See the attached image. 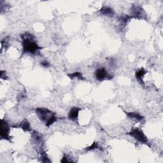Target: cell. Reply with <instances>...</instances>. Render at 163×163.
<instances>
[{"instance_id":"cell-1","label":"cell","mask_w":163,"mask_h":163,"mask_svg":"<svg viewBox=\"0 0 163 163\" xmlns=\"http://www.w3.org/2000/svg\"><path fill=\"white\" fill-rule=\"evenodd\" d=\"M21 38L22 39V54H39L40 51L42 49V47L37 44L35 40V37L33 35L29 33H25L21 35Z\"/></svg>"},{"instance_id":"cell-2","label":"cell","mask_w":163,"mask_h":163,"mask_svg":"<svg viewBox=\"0 0 163 163\" xmlns=\"http://www.w3.org/2000/svg\"><path fill=\"white\" fill-rule=\"evenodd\" d=\"M35 112L38 118L42 122L45 123V126L48 128H49L57 120L55 113L46 108H37L35 109Z\"/></svg>"},{"instance_id":"cell-3","label":"cell","mask_w":163,"mask_h":163,"mask_svg":"<svg viewBox=\"0 0 163 163\" xmlns=\"http://www.w3.org/2000/svg\"><path fill=\"white\" fill-rule=\"evenodd\" d=\"M127 135L132 137L137 141L143 143V144H146V145L149 144V140L147 136L145 135L143 131L139 128H132L129 132L127 133Z\"/></svg>"},{"instance_id":"cell-4","label":"cell","mask_w":163,"mask_h":163,"mask_svg":"<svg viewBox=\"0 0 163 163\" xmlns=\"http://www.w3.org/2000/svg\"><path fill=\"white\" fill-rule=\"evenodd\" d=\"M94 76L96 79L100 82L110 80L113 79V76L110 75L104 68H100L96 70L94 72Z\"/></svg>"},{"instance_id":"cell-5","label":"cell","mask_w":163,"mask_h":163,"mask_svg":"<svg viewBox=\"0 0 163 163\" xmlns=\"http://www.w3.org/2000/svg\"><path fill=\"white\" fill-rule=\"evenodd\" d=\"M10 128L7 121L4 119L2 120V125H1V136L2 139L10 141L11 142V137L10 136Z\"/></svg>"},{"instance_id":"cell-6","label":"cell","mask_w":163,"mask_h":163,"mask_svg":"<svg viewBox=\"0 0 163 163\" xmlns=\"http://www.w3.org/2000/svg\"><path fill=\"white\" fill-rule=\"evenodd\" d=\"M131 13V16L132 18H138V19L144 18V17L146 16L145 12L143 8L137 5L133 6L132 7Z\"/></svg>"},{"instance_id":"cell-7","label":"cell","mask_w":163,"mask_h":163,"mask_svg":"<svg viewBox=\"0 0 163 163\" xmlns=\"http://www.w3.org/2000/svg\"><path fill=\"white\" fill-rule=\"evenodd\" d=\"M32 138L36 144L40 145V152L43 150L42 149V145L43 143V135H42V134L37 132V131H34L32 133Z\"/></svg>"},{"instance_id":"cell-8","label":"cell","mask_w":163,"mask_h":163,"mask_svg":"<svg viewBox=\"0 0 163 163\" xmlns=\"http://www.w3.org/2000/svg\"><path fill=\"white\" fill-rule=\"evenodd\" d=\"M81 108L77 107H74L71 108L68 113V119L72 121H76L79 117V112Z\"/></svg>"},{"instance_id":"cell-9","label":"cell","mask_w":163,"mask_h":163,"mask_svg":"<svg viewBox=\"0 0 163 163\" xmlns=\"http://www.w3.org/2000/svg\"><path fill=\"white\" fill-rule=\"evenodd\" d=\"M147 73V71L143 68H141L138 70L135 73V76H136L137 80L142 86H145V83L144 82H143V79Z\"/></svg>"},{"instance_id":"cell-10","label":"cell","mask_w":163,"mask_h":163,"mask_svg":"<svg viewBox=\"0 0 163 163\" xmlns=\"http://www.w3.org/2000/svg\"><path fill=\"white\" fill-rule=\"evenodd\" d=\"M100 12L103 15L110 17H113L115 15V12L113 10V9H112V8L109 6H103L100 10Z\"/></svg>"},{"instance_id":"cell-11","label":"cell","mask_w":163,"mask_h":163,"mask_svg":"<svg viewBox=\"0 0 163 163\" xmlns=\"http://www.w3.org/2000/svg\"><path fill=\"white\" fill-rule=\"evenodd\" d=\"M126 116L128 118L132 119H135L138 122L142 121L143 119H144V117L142 116L141 115H140L138 112H125Z\"/></svg>"},{"instance_id":"cell-12","label":"cell","mask_w":163,"mask_h":163,"mask_svg":"<svg viewBox=\"0 0 163 163\" xmlns=\"http://www.w3.org/2000/svg\"><path fill=\"white\" fill-rule=\"evenodd\" d=\"M19 128H21L24 131L26 132H31V127L30 125V123L27 120V119H24L19 124L18 126Z\"/></svg>"},{"instance_id":"cell-13","label":"cell","mask_w":163,"mask_h":163,"mask_svg":"<svg viewBox=\"0 0 163 163\" xmlns=\"http://www.w3.org/2000/svg\"><path fill=\"white\" fill-rule=\"evenodd\" d=\"M131 18H132V17L131 15H122L119 17V21L120 26H125Z\"/></svg>"},{"instance_id":"cell-14","label":"cell","mask_w":163,"mask_h":163,"mask_svg":"<svg viewBox=\"0 0 163 163\" xmlns=\"http://www.w3.org/2000/svg\"><path fill=\"white\" fill-rule=\"evenodd\" d=\"M68 76H69V78L71 79H77L80 80H85V78L83 76V75L82 73L79 72V71H75L73 73L71 74H68Z\"/></svg>"},{"instance_id":"cell-15","label":"cell","mask_w":163,"mask_h":163,"mask_svg":"<svg viewBox=\"0 0 163 163\" xmlns=\"http://www.w3.org/2000/svg\"><path fill=\"white\" fill-rule=\"evenodd\" d=\"M40 154L41 155V157H40V161L43 162H51V160L49 159V158L48 157L46 152L43 150V151H42L41 152H40Z\"/></svg>"},{"instance_id":"cell-16","label":"cell","mask_w":163,"mask_h":163,"mask_svg":"<svg viewBox=\"0 0 163 163\" xmlns=\"http://www.w3.org/2000/svg\"><path fill=\"white\" fill-rule=\"evenodd\" d=\"M9 41H10V37L9 36H6V37L3 38L2 41V49H3V48H5V50H6L8 49V46H9Z\"/></svg>"},{"instance_id":"cell-17","label":"cell","mask_w":163,"mask_h":163,"mask_svg":"<svg viewBox=\"0 0 163 163\" xmlns=\"http://www.w3.org/2000/svg\"><path fill=\"white\" fill-rule=\"evenodd\" d=\"M100 149L99 144L98 143V142L94 141L91 146L86 148L85 150L88 152V151H91V150H94L95 149Z\"/></svg>"},{"instance_id":"cell-18","label":"cell","mask_w":163,"mask_h":163,"mask_svg":"<svg viewBox=\"0 0 163 163\" xmlns=\"http://www.w3.org/2000/svg\"><path fill=\"white\" fill-rule=\"evenodd\" d=\"M40 64L44 67V68H49V67H50L51 64L49 63V61H47L46 60H44V61H42L41 63H40Z\"/></svg>"},{"instance_id":"cell-19","label":"cell","mask_w":163,"mask_h":163,"mask_svg":"<svg viewBox=\"0 0 163 163\" xmlns=\"http://www.w3.org/2000/svg\"><path fill=\"white\" fill-rule=\"evenodd\" d=\"M0 77H1V79L3 80H7L8 79V76H7L6 72L5 71H2L1 73H0Z\"/></svg>"},{"instance_id":"cell-20","label":"cell","mask_w":163,"mask_h":163,"mask_svg":"<svg viewBox=\"0 0 163 163\" xmlns=\"http://www.w3.org/2000/svg\"><path fill=\"white\" fill-rule=\"evenodd\" d=\"M26 98V95L25 93H21L20 94H19L18 96H17V100L19 101H21L22 100Z\"/></svg>"},{"instance_id":"cell-21","label":"cell","mask_w":163,"mask_h":163,"mask_svg":"<svg viewBox=\"0 0 163 163\" xmlns=\"http://www.w3.org/2000/svg\"><path fill=\"white\" fill-rule=\"evenodd\" d=\"M72 161L71 160H69L68 159V156L67 155H64L61 160V162H71Z\"/></svg>"}]
</instances>
